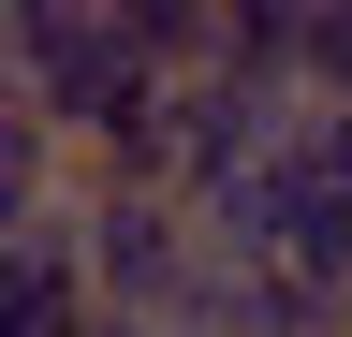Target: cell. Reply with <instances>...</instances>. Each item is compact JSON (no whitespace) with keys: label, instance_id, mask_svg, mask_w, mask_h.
I'll use <instances>...</instances> for the list:
<instances>
[{"label":"cell","instance_id":"cell-1","mask_svg":"<svg viewBox=\"0 0 352 337\" xmlns=\"http://www.w3.org/2000/svg\"><path fill=\"white\" fill-rule=\"evenodd\" d=\"M74 235H88V279H103V308L118 323H191V293H206V220L176 191H103L88 176L74 191Z\"/></svg>","mask_w":352,"mask_h":337},{"label":"cell","instance_id":"cell-2","mask_svg":"<svg viewBox=\"0 0 352 337\" xmlns=\"http://www.w3.org/2000/svg\"><path fill=\"white\" fill-rule=\"evenodd\" d=\"M0 337H118L103 279H88L74 205H59V220H15V235H0Z\"/></svg>","mask_w":352,"mask_h":337}]
</instances>
